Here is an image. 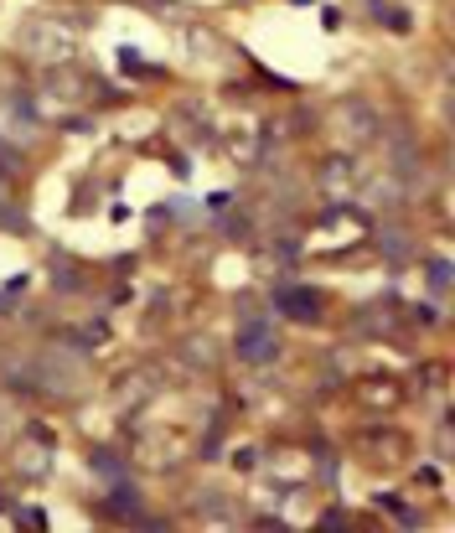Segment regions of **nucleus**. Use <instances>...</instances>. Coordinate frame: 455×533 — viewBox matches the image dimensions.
<instances>
[{
	"label": "nucleus",
	"instance_id": "obj_2",
	"mask_svg": "<svg viewBox=\"0 0 455 533\" xmlns=\"http://www.w3.org/2000/svg\"><path fill=\"white\" fill-rule=\"evenodd\" d=\"M279 311H285V316H295V321H321V311H326V300H321L316 296V290H295V285H290V290H279Z\"/></svg>",
	"mask_w": 455,
	"mask_h": 533
},
{
	"label": "nucleus",
	"instance_id": "obj_1",
	"mask_svg": "<svg viewBox=\"0 0 455 533\" xmlns=\"http://www.w3.org/2000/svg\"><path fill=\"white\" fill-rule=\"evenodd\" d=\"M238 357H244V363H274L279 357V337H274L270 316H248V321L238 326Z\"/></svg>",
	"mask_w": 455,
	"mask_h": 533
}]
</instances>
